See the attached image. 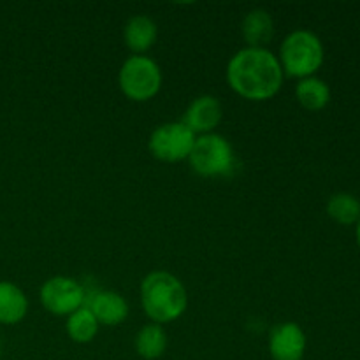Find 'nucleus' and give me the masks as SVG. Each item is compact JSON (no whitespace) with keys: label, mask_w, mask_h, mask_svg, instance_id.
I'll return each instance as SVG.
<instances>
[{"label":"nucleus","mask_w":360,"mask_h":360,"mask_svg":"<svg viewBox=\"0 0 360 360\" xmlns=\"http://www.w3.org/2000/svg\"><path fill=\"white\" fill-rule=\"evenodd\" d=\"M283 79L280 60L267 48L246 46L227 63L229 86L246 101H269L281 90Z\"/></svg>","instance_id":"nucleus-1"},{"label":"nucleus","mask_w":360,"mask_h":360,"mask_svg":"<svg viewBox=\"0 0 360 360\" xmlns=\"http://www.w3.org/2000/svg\"><path fill=\"white\" fill-rule=\"evenodd\" d=\"M141 304L153 323H171L183 316L188 294L178 276L167 271H153L141 281Z\"/></svg>","instance_id":"nucleus-2"},{"label":"nucleus","mask_w":360,"mask_h":360,"mask_svg":"<svg viewBox=\"0 0 360 360\" xmlns=\"http://www.w3.org/2000/svg\"><path fill=\"white\" fill-rule=\"evenodd\" d=\"M323 58L326 51L322 41L319 35L306 28L290 32L281 42L278 55L285 76L295 79L315 76L316 70L323 65Z\"/></svg>","instance_id":"nucleus-3"},{"label":"nucleus","mask_w":360,"mask_h":360,"mask_svg":"<svg viewBox=\"0 0 360 360\" xmlns=\"http://www.w3.org/2000/svg\"><path fill=\"white\" fill-rule=\"evenodd\" d=\"M188 164L202 178H227L236 172L238 158L232 144L224 136L213 132L197 137Z\"/></svg>","instance_id":"nucleus-4"},{"label":"nucleus","mask_w":360,"mask_h":360,"mask_svg":"<svg viewBox=\"0 0 360 360\" xmlns=\"http://www.w3.org/2000/svg\"><path fill=\"white\" fill-rule=\"evenodd\" d=\"M118 84L129 101L148 102L157 97L162 88V70L153 58L132 55L123 62L118 72Z\"/></svg>","instance_id":"nucleus-5"},{"label":"nucleus","mask_w":360,"mask_h":360,"mask_svg":"<svg viewBox=\"0 0 360 360\" xmlns=\"http://www.w3.org/2000/svg\"><path fill=\"white\" fill-rule=\"evenodd\" d=\"M197 136L183 122L162 123L151 132L148 148L157 160L165 164L188 160Z\"/></svg>","instance_id":"nucleus-6"},{"label":"nucleus","mask_w":360,"mask_h":360,"mask_svg":"<svg viewBox=\"0 0 360 360\" xmlns=\"http://www.w3.org/2000/svg\"><path fill=\"white\" fill-rule=\"evenodd\" d=\"M42 306L55 316H69L86 304V290L77 280L69 276H53L42 283L39 292Z\"/></svg>","instance_id":"nucleus-7"},{"label":"nucleus","mask_w":360,"mask_h":360,"mask_svg":"<svg viewBox=\"0 0 360 360\" xmlns=\"http://www.w3.org/2000/svg\"><path fill=\"white\" fill-rule=\"evenodd\" d=\"M308 340L295 322H283L269 334V354L273 360H302Z\"/></svg>","instance_id":"nucleus-8"},{"label":"nucleus","mask_w":360,"mask_h":360,"mask_svg":"<svg viewBox=\"0 0 360 360\" xmlns=\"http://www.w3.org/2000/svg\"><path fill=\"white\" fill-rule=\"evenodd\" d=\"M221 118H224V108L220 101L213 95H200L190 102L181 122L199 137L213 134L214 129L220 125Z\"/></svg>","instance_id":"nucleus-9"},{"label":"nucleus","mask_w":360,"mask_h":360,"mask_svg":"<svg viewBox=\"0 0 360 360\" xmlns=\"http://www.w3.org/2000/svg\"><path fill=\"white\" fill-rule=\"evenodd\" d=\"M88 309L94 313L98 326L115 327L125 322L129 316V302L115 290H98L86 301Z\"/></svg>","instance_id":"nucleus-10"},{"label":"nucleus","mask_w":360,"mask_h":360,"mask_svg":"<svg viewBox=\"0 0 360 360\" xmlns=\"http://www.w3.org/2000/svg\"><path fill=\"white\" fill-rule=\"evenodd\" d=\"M158 37V28L151 18L144 14L132 16L123 28V41L134 55H144L148 49L153 48Z\"/></svg>","instance_id":"nucleus-11"},{"label":"nucleus","mask_w":360,"mask_h":360,"mask_svg":"<svg viewBox=\"0 0 360 360\" xmlns=\"http://www.w3.org/2000/svg\"><path fill=\"white\" fill-rule=\"evenodd\" d=\"M28 299L18 285L0 281V323L16 326L27 316Z\"/></svg>","instance_id":"nucleus-12"},{"label":"nucleus","mask_w":360,"mask_h":360,"mask_svg":"<svg viewBox=\"0 0 360 360\" xmlns=\"http://www.w3.org/2000/svg\"><path fill=\"white\" fill-rule=\"evenodd\" d=\"M241 32L248 48H266L274 35V21L266 9H253L243 18Z\"/></svg>","instance_id":"nucleus-13"},{"label":"nucleus","mask_w":360,"mask_h":360,"mask_svg":"<svg viewBox=\"0 0 360 360\" xmlns=\"http://www.w3.org/2000/svg\"><path fill=\"white\" fill-rule=\"evenodd\" d=\"M295 97L306 111H322L330 102V88L320 77H304L295 86Z\"/></svg>","instance_id":"nucleus-14"},{"label":"nucleus","mask_w":360,"mask_h":360,"mask_svg":"<svg viewBox=\"0 0 360 360\" xmlns=\"http://www.w3.org/2000/svg\"><path fill=\"white\" fill-rule=\"evenodd\" d=\"M167 348V334L158 323H148L137 333L136 352L144 360H157Z\"/></svg>","instance_id":"nucleus-15"},{"label":"nucleus","mask_w":360,"mask_h":360,"mask_svg":"<svg viewBox=\"0 0 360 360\" xmlns=\"http://www.w3.org/2000/svg\"><path fill=\"white\" fill-rule=\"evenodd\" d=\"M330 220L340 225H355L360 220V200L354 193L340 192L330 195L326 207Z\"/></svg>","instance_id":"nucleus-16"},{"label":"nucleus","mask_w":360,"mask_h":360,"mask_svg":"<svg viewBox=\"0 0 360 360\" xmlns=\"http://www.w3.org/2000/svg\"><path fill=\"white\" fill-rule=\"evenodd\" d=\"M98 327L101 326H98L97 319H95L94 313L86 306H83L77 311H74L72 315L67 316L65 330L74 343L86 345L94 341L98 333Z\"/></svg>","instance_id":"nucleus-17"},{"label":"nucleus","mask_w":360,"mask_h":360,"mask_svg":"<svg viewBox=\"0 0 360 360\" xmlns=\"http://www.w3.org/2000/svg\"><path fill=\"white\" fill-rule=\"evenodd\" d=\"M355 238H357V245L360 248V220L355 224Z\"/></svg>","instance_id":"nucleus-18"}]
</instances>
